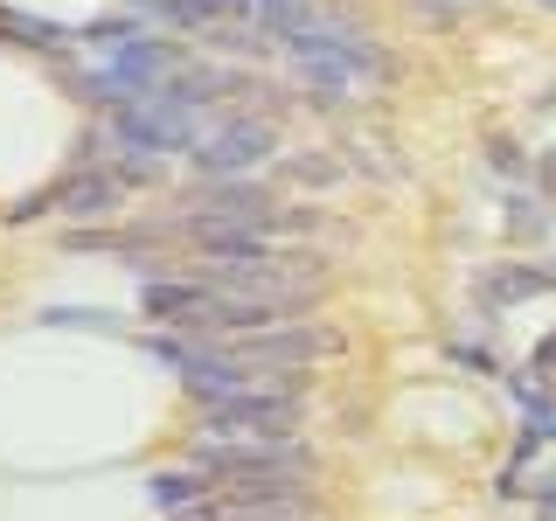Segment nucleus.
<instances>
[{
    "instance_id": "obj_1",
    "label": "nucleus",
    "mask_w": 556,
    "mask_h": 521,
    "mask_svg": "<svg viewBox=\"0 0 556 521\" xmlns=\"http://www.w3.org/2000/svg\"><path fill=\"white\" fill-rule=\"evenodd\" d=\"M195 466L216 473V480H243V486H257V494H278V486H300L313 473V452L300 439H251V445L208 439L195 452Z\"/></svg>"
},
{
    "instance_id": "obj_2",
    "label": "nucleus",
    "mask_w": 556,
    "mask_h": 521,
    "mask_svg": "<svg viewBox=\"0 0 556 521\" xmlns=\"http://www.w3.org/2000/svg\"><path fill=\"white\" fill-rule=\"evenodd\" d=\"M112 132H118V147H132V153H188L195 147V98H181V91H147V98H132V104H118V118H112Z\"/></svg>"
},
{
    "instance_id": "obj_3",
    "label": "nucleus",
    "mask_w": 556,
    "mask_h": 521,
    "mask_svg": "<svg viewBox=\"0 0 556 521\" xmlns=\"http://www.w3.org/2000/svg\"><path fill=\"white\" fill-rule=\"evenodd\" d=\"M208 431L216 439H292L300 404L278 390H230V396H208Z\"/></svg>"
},
{
    "instance_id": "obj_4",
    "label": "nucleus",
    "mask_w": 556,
    "mask_h": 521,
    "mask_svg": "<svg viewBox=\"0 0 556 521\" xmlns=\"http://www.w3.org/2000/svg\"><path fill=\"white\" fill-rule=\"evenodd\" d=\"M271 126L265 118H216L208 132H195V167H208V174H251L257 161H271Z\"/></svg>"
},
{
    "instance_id": "obj_5",
    "label": "nucleus",
    "mask_w": 556,
    "mask_h": 521,
    "mask_svg": "<svg viewBox=\"0 0 556 521\" xmlns=\"http://www.w3.org/2000/svg\"><path fill=\"white\" fill-rule=\"evenodd\" d=\"M56 216H77V223H91V216H112L118 202H126V181L118 174H98V167H84V174H70V181H56L42 195Z\"/></svg>"
},
{
    "instance_id": "obj_6",
    "label": "nucleus",
    "mask_w": 556,
    "mask_h": 521,
    "mask_svg": "<svg viewBox=\"0 0 556 521\" xmlns=\"http://www.w3.org/2000/svg\"><path fill=\"white\" fill-rule=\"evenodd\" d=\"M195 202H202V216H223V223H257V230L278 223V202L265 195V188L237 181V174H216L208 188H195Z\"/></svg>"
},
{
    "instance_id": "obj_7",
    "label": "nucleus",
    "mask_w": 556,
    "mask_h": 521,
    "mask_svg": "<svg viewBox=\"0 0 556 521\" xmlns=\"http://www.w3.org/2000/svg\"><path fill=\"white\" fill-rule=\"evenodd\" d=\"M327 347V334H306V327H257V334H243V361H265V369H300Z\"/></svg>"
},
{
    "instance_id": "obj_8",
    "label": "nucleus",
    "mask_w": 556,
    "mask_h": 521,
    "mask_svg": "<svg viewBox=\"0 0 556 521\" xmlns=\"http://www.w3.org/2000/svg\"><path fill=\"white\" fill-rule=\"evenodd\" d=\"M202 300H208V278L202 285H181V278H161V285H147V313L153 320H167V327H188V334H195V313H202Z\"/></svg>"
},
{
    "instance_id": "obj_9",
    "label": "nucleus",
    "mask_w": 556,
    "mask_h": 521,
    "mask_svg": "<svg viewBox=\"0 0 556 521\" xmlns=\"http://www.w3.org/2000/svg\"><path fill=\"white\" fill-rule=\"evenodd\" d=\"M251 22L265 28L271 42H286V35H300V28L313 22V8H306V0H257V8H251Z\"/></svg>"
},
{
    "instance_id": "obj_10",
    "label": "nucleus",
    "mask_w": 556,
    "mask_h": 521,
    "mask_svg": "<svg viewBox=\"0 0 556 521\" xmlns=\"http://www.w3.org/2000/svg\"><path fill=\"white\" fill-rule=\"evenodd\" d=\"M147 494L153 508H202V473H161Z\"/></svg>"
},
{
    "instance_id": "obj_11",
    "label": "nucleus",
    "mask_w": 556,
    "mask_h": 521,
    "mask_svg": "<svg viewBox=\"0 0 556 521\" xmlns=\"http://www.w3.org/2000/svg\"><path fill=\"white\" fill-rule=\"evenodd\" d=\"M535 285H549L543 271H494L486 278V300H521V292H535Z\"/></svg>"
},
{
    "instance_id": "obj_12",
    "label": "nucleus",
    "mask_w": 556,
    "mask_h": 521,
    "mask_svg": "<svg viewBox=\"0 0 556 521\" xmlns=\"http://www.w3.org/2000/svg\"><path fill=\"white\" fill-rule=\"evenodd\" d=\"M195 8H202V22H251L257 0H195Z\"/></svg>"
},
{
    "instance_id": "obj_13",
    "label": "nucleus",
    "mask_w": 556,
    "mask_h": 521,
    "mask_svg": "<svg viewBox=\"0 0 556 521\" xmlns=\"http://www.w3.org/2000/svg\"><path fill=\"white\" fill-rule=\"evenodd\" d=\"M286 174L292 181H334V161H313L306 153V161H286Z\"/></svg>"
}]
</instances>
